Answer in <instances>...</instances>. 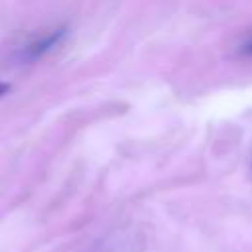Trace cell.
I'll use <instances>...</instances> for the list:
<instances>
[{
	"label": "cell",
	"instance_id": "7a4b0ae2",
	"mask_svg": "<svg viewBox=\"0 0 252 252\" xmlns=\"http://www.w3.org/2000/svg\"><path fill=\"white\" fill-rule=\"evenodd\" d=\"M240 53L242 55H248V57H252V39H248L242 47H240Z\"/></svg>",
	"mask_w": 252,
	"mask_h": 252
},
{
	"label": "cell",
	"instance_id": "3957f363",
	"mask_svg": "<svg viewBox=\"0 0 252 252\" xmlns=\"http://www.w3.org/2000/svg\"><path fill=\"white\" fill-rule=\"evenodd\" d=\"M10 91V83H6V81H0V98L6 94Z\"/></svg>",
	"mask_w": 252,
	"mask_h": 252
},
{
	"label": "cell",
	"instance_id": "6da1fadb",
	"mask_svg": "<svg viewBox=\"0 0 252 252\" xmlns=\"http://www.w3.org/2000/svg\"><path fill=\"white\" fill-rule=\"evenodd\" d=\"M65 35H67V28H55V30L45 32L43 35L32 39L30 43H26L18 51V61L20 63H33V61L45 57L65 39Z\"/></svg>",
	"mask_w": 252,
	"mask_h": 252
}]
</instances>
